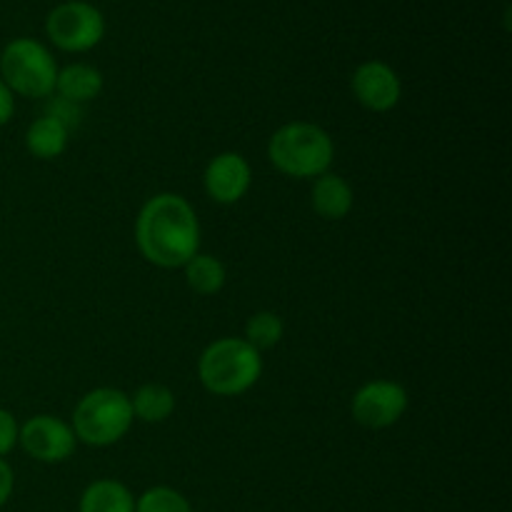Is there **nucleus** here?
I'll use <instances>...</instances> for the list:
<instances>
[{
	"label": "nucleus",
	"instance_id": "nucleus-1",
	"mask_svg": "<svg viewBox=\"0 0 512 512\" xmlns=\"http://www.w3.org/2000/svg\"><path fill=\"white\" fill-rule=\"evenodd\" d=\"M140 255L155 268H183L200 253V223L193 205L178 193H158L135 220Z\"/></svg>",
	"mask_w": 512,
	"mask_h": 512
},
{
	"label": "nucleus",
	"instance_id": "nucleus-2",
	"mask_svg": "<svg viewBox=\"0 0 512 512\" xmlns=\"http://www.w3.org/2000/svg\"><path fill=\"white\" fill-rule=\"evenodd\" d=\"M268 158L273 168L288 178L313 180L330 173L335 145L320 125L295 120L275 130L268 143Z\"/></svg>",
	"mask_w": 512,
	"mask_h": 512
},
{
	"label": "nucleus",
	"instance_id": "nucleus-3",
	"mask_svg": "<svg viewBox=\"0 0 512 512\" xmlns=\"http://www.w3.org/2000/svg\"><path fill=\"white\" fill-rule=\"evenodd\" d=\"M260 375H263V358L245 338L215 340L198 360L200 383L218 398L248 393Z\"/></svg>",
	"mask_w": 512,
	"mask_h": 512
},
{
	"label": "nucleus",
	"instance_id": "nucleus-4",
	"mask_svg": "<svg viewBox=\"0 0 512 512\" xmlns=\"http://www.w3.org/2000/svg\"><path fill=\"white\" fill-rule=\"evenodd\" d=\"M133 420L128 393L118 388H95L78 400L70 428L78 443L90 448H108L128 435Z\"/></svg>",
	"mask_w": 512,
	"mask_h": 512
},
{
	"label": "nucleus",
	"instance_id": "nucleus-5",
	"mask_svg": "<svg viewBox=\"0 0 512 512\" xmlns=\"http://www.w3.org/2000/svg\"><path fill=\"white\" fill-rule=\"evenodd\" d=\"M58 70L53 53L33 38L10 40L0 53V80L23 98H50Z\"/></svg>",
	"mask_w": 512,
	"mask_h": 512
},
{
	"label": "nucleus",
	"instance_id": "nucleus-6",
	"mask_svg": "<svg viewBox=\"0 0 512 512\" xmlns=\"http://www.w3.org/2000/svg\"><path fill=\"white\" fill-rule=\"evenodd\" d=\"M45 33L55 48L65 50V53H85L103 40L105 18L93 3L65 0L48 13Z\"/></svg>",
	"mask_w": 512,
	"mask_h": 512
},
{
	"label": "nucleus",
	"instance_id": "nucleus-7",
	"mask_svg": "<svg viewBox=\"0 0 512 512\" xmlns=\"http://www.w3.org/2000/svg\"><path fill=\"white\" fill-rule=\"evenodd\" d=\"M408 390L395 380H370L353 395L350 413L358 425L368 430L393 428L408 410Z\"/></svg>",
	"mask_w": 512,
	"mask_h": 512
},
{
	"label": "nucleus",
	"instance_id": "nucleus-8",
	"mask_svg": "<svg viewBox=\"0 0 512 512\" xmlns=\"http://www.w3.org/2000/svg\"><path fill=\"white\" fill-rule=\"evenodd\" d=\"M18 445L38 463H65L78 448L73 428L55 415H33L20 425Z\"/></svg>",
	"mask_w": 512,
	"mask_h": 512
},
{
	"label": "nucleus",
	"instance_id": "nucleus-9",
	"mask_svg": "<svg viewBox=\"0 0 512 512\" xmlns=\"http://www.w3.org/2000/svg\"><path fill=\"white\" fill-rule=\"evenodd\" d=\"M355 100L373 113H388L403 98V83L398 73L383 60H365L350 78Z\"/></svg>",
	"mask_w": 512,
	"mask_h": 512
},
{
	"label": "nucleus",
	"instance_id": "nucleus-10",
	"mask_svg": "<svg viewBox=\"0 0 512 512\" xmlns=\"http://www.w3.org/2000/svg\"><path fill=\"white\" fill-rule=\"evenodd\" d=\"M205 193L220 205H235L248 195L253 185V168L240 153L225 150L208 163L203 173Z\"/></svg>",
	"mask_w": 512,
	"mask_h": 512
},
{
	"label": "nucleus",
	"instance_id": "nucleus-11",
	"mask_svg": "<svg viewBox=\"0 0 512 512\" xmlns=\"http://www.w3.org/2000/svg\"><path fill=\"white\" fill-rule=\"evenodd\" d=\"M310 203L323 220H343L353 210L355 195L348 180L335 173H325L315 178L313 190H310Z\"/></svg>",
	"mask_w": 512,
	"mask_h": 512
},
{
	"label": "nucleus",
	"instance_id": "nucleus-12",
	"mask_svg": "<svg viewBox=\"0 0 512 512\" xmlns=\"http://www.w3.org/2000/svg\"><path fill=\"white\" fill-rule=\"evenodd\" d=\"M103 93V73L88 63H73L58 70V80H55V93L60 98L70 100L75 105H83L95 100Z\"/></svg>",
	"mask_w": 512,
	"mask_h": 512
},
{
	"label": "nucleus",
	"instance_id": "nucleus-13",
	"mask_svg": "<svg viewBox=\"0 0 512 512\" xmlns=\"http://www.w3.org/2000/svg\"><path fill=\"white\" fill-rule=\"evenodd\" d=\"M70 130L50 115H40L25 130V150L38 160H55L68 148Z\"/></svg>",
	"mask_w": 512,
	"mask_h": 512
},
{
	"label": "nucleus",
	"instance_id": "nucleus-14",
	"mask_svg": "<svg viewBox=\"0 0 512 512\" xmlns=\"http://www.w3.org/2000/svg\"><path fill=\"white\" fill-rule=\"evenodd\" d=\"M133 418L143 423H165L175 413V393L163 383H145L130 395Z\"/></svg>",
	"mask_w": 512,
	"mask_h": 512
},
{
	"label": "nucleus",
	"instance_id": "nucleus-15",
	"mask_svg": "<svg viewBox=\"0 0 512 512\" xmlns=\"http://www.w3.org/2000/svg\"><path fill=\"white\" fill-rule=\"evenodd\" d=\"M80 512H135V498L118 480H95L80 495Z\"/></svg>",
	"mask_w": 512,
	"mask_h": 512
},
{
	"label": "nucleus",
	"instance_id": "nucleus-16",
	"mask_svg": "<svg viewBox=\"0 0 512 512\" xmlns=\"http://www.w3.org/2000/svg\"><path fill=\"white\" fill-rule=\"evenodd\" d=\"M183 270L185 283L198 295H218L225 288V280H228V270H225L223 260L215 258V255L198 253L183 265Z\"/></svg>",
	"mask_w": 512,
	"mask_h": 512
},
{
	"label": "nucleus",
	"instance_id": "nucleus-17",
	"mask_svg": "<svg viewBox=\"0 0 512 512\" xmlns=\"http://www.w3.org/2000/svg\"><path fill=\"white\" fill-rule=\"evenodd\" d=\"M283 333V318H280L278 313H273V310H260V313L250 315L248 318L243 338L248 340L258 353H263V350H273L275 345L283 340Z\"/></svg>",
	"mask_w": 512,
	"mask_h": 512
},
{
	"label": "nucleus",
	"instance_id": "nucleus-18",
	"mask_svg": "<svg viewBox=\"0 0 512 512\" xmlns=\"http://www.w3.org/2000/svg\"><path fill=\"white\" fill-rule=\"evenodd\" d=\"M135 512H193L190 503L185 500V495H180L178 490L165 488H150L135 500Z\"/></svg>",
	"mask_w": 512,
	"mask_h": 512
},
{
	"label": "nucleus",
	"instance_id": "nucleus-19",
	"mask_svg": "<svg viewBox=\"0 0 512 512\" xmlns=\"http://www.w3.org/2000/svg\"><path fill=\"white\" fill-rule=\"evenodd\" d=\"M45 115L55 118L60 125H65V128H68V130H73V128H78V125H80V118H83V110H80V105L70 103V100L60 98V95H50V98H48V110H45Z\"/></svg>",
	"mask_w": 512,
	"mask_h": 512
},
{
	"label": "nucleus",
	"instance_id": "nucleus-20",
	"mask_svg": "<svg viewBox=\"0 0 512 512\" xmlns=\"http://www.w3.org/2000/svg\"><path fill=\"white\" fill-rule=\"evenodd\" d=\"M18 435L20 425L15 415L10 410L0 408V458H5V455H10L18 448Z\"/></svg>",
	"mask_w": 512,
	"mask_h": 512
},
{
	"label": "nucleus",
	"instance_id": "nucleus-21",
	"mask_svg": "<svg viewBox=\"0 0 512 512\" xmlns=\"http://www.w3.org/2000/svg\"><path fill=\"white\" fill-rule=\"evenodd\" d=\"M13 113H15V95L13 90L0 80V128L10 123Z\"/></svg>",
	"mask_w": 512,
	"mask_h": 512
},
{
	"label": "nucleus",
	"instance_id": "nucleus-22",
	"mask_svg": "<svg viewBox=\"0 0 512 512\" xmlns=\"http://www.w3.org/2000/svg\"><path fill=\"white\" fill-rule=\"evenodd\" d=\"M13 485H15L13 468L0 458V508H3V505L10 500V495H13Z\"/></svg>",
	"mask_w": 512,
	"mask_h": 512
}]
</instances>
